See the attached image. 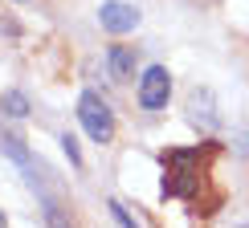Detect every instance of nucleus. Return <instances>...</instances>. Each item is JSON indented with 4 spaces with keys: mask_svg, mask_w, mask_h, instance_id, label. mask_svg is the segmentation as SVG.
Segmentation results:
<instances>
[{
    "mask_svg": "<svg viewBox=\"0 0 249 228\" xmlns=\"http://www.w3.org/2000/svg\"><path fill=\"white\" fill-rule=\"evenodd\" d=\"M0 114H8V118H25V114H29V98L17 94V90H8V94L0 98Z\"/></svg>",
    "mask_w": 249,
    "mask_h": 228,
    "instance_id": "nucleus-7",
    "label": "nucleus"
},
{
    "mask_svg": "<svg viewBox=\"0 0 249 228\" xmlns=\"http://www.w3.org/2000/svg\"><path fill=\"white\" fill-rule=\"evenodd\" d=\"M98 20L107 33H131V29H139V8L123 4V0H102Z\"/></svg>",
    "mask_w": 249,
    "mask_h": 228,
    "instance_id": "nucleus-4",
    "label": "nucleus"
},
{
    "mask_svg": "<svg viewBox=\"0 0 249 228\" xmlns=\"http://www.w3.org/2000/svg\"><path fill=\"white\" fill-rule=\"evenodd\" d=\"M188 118L196 122V127H216V114H213V94L209 90H192V98H188Z\"/></svg>",
    "mask_w": 249,
    "mask_h": 228,
    "instance_id": "nucleus-6",
    "label": "nucleus"
},
{
    "mask_svg": "<svg viewBox=\"0 0 249 228\" xmlns=\"http://www.w3.org/2000/svg\"><path fill=\"white\" fill-rule=\"evenodd\" d=\"M216 155H221V143L163 151V195H176V200L192 204L196 216H213L225 200V192L213 188V159Z\"/></svg>",
    "mask_w": 249,
    "mask_h": 228,
    "instance_id": "nucleus-1",
    "label": "nucleus"
},
{
    "mask_svg": "<svg viewBox=\"0 0 249 228\" xmlns=\"http://www.w3.org/2000/svg\"><path fill=\"white\" fill-rule=\"evenodd\" d=\"M78 118H82V127H86V134L94 143H110L115 139V110H110L94 90H86V94L78 98Z\"/></svg>",
    "mask_w": 249,
    "mask_h": 228,
    "instance_id": "nucleus-2",
    "label": "nucleus"
},
{
    "mask_svg": "<svg viewBox=\"0 0 249 228\" xmlns=\"http://www.w3.org/2000/svg\"><path fill=\"white\" fill-rule=\"evenodd\" d=\"M107 65H110V78H115V81H131V78H135V49H127V45H110Z\"/></svg>",
    "mask_w": 249,
    "mask_h": 228,
    "instance_id": "nucleus-5",
    "label": "nucleus"
},
{
    "mask_svg": "<svg viewBox=\"0 0 249 228\" xmlns=\"http://www.w3.org/2000/svg\"><path fill=\"white\" fill-rule=\"evenodd\" d=\"M172 98V74L163 65H147V74L139 78V106L143 110H160Z\"/></svg>",
    "mask_w": 249,
    "mask_h": 228,
    "instance_id": "nucleus-3",
    "label": "nucleus"
},
{
    "mask_svg": "<svg viewBox=\"0 0 249 228\" xmlns=\"http://www.w3.org/2000/svg\"><path fill=\"white\" fill-rule=\"evenodd\" d=\"M61 151L70 155V163H74V167H82V151H78V139H74V134H61Z\"/></svg>",
    "mask_w": 249,
    "mask_h": 228,
    "instance_id": "nucleus-10",
    "label": "nucleus"
},
{
    "mask_svg": "<svg viewBox=\"0 0 249 228\" xmlns=\"http://www.w3.org/2000/svg\"><path fill=\"white\" fill-rule=\"evenodd\" d=\"M107 208H110V216H115V220H119V228H139V224H135V216H131L127 208H123V204H119V200H110V204H107Z\"/></svg>",
    "mask_w": 249,
    "mask_h": 228,
    "instance_id": "nucleus-9",
    "label": "nucleus"
},
{
    "mask_svg": "<svg viewBox=\"0 0 249 228\" xmlns=\"http://www.w3.org/2000/svg\"><path fill=\"white\" fill-rule=\"evenodd\" d=\"M0 151H4V155H13L17 163H25V159H29V151H25V143H20V139H17L13 130H4V127H0Z\"/></svg>",
    "mask_w": 249,
    "mask_h": 228,
    "instance_id": "nucleus-8",
    "label": "nucleus"
},
{
    "mask_svg": "<svg viewBox=\"0 0 249 228\" xmlns=\"http://www.w3.org/2000/svg\"><path fill=\"white\" fill-rule=\"evenodd\" d=\"M0 228H4V216H0Z\"/></svg>",
    "mask_w": 249,
    "mask_h": 228,
    "instance_id": "nucleus-11",
    "label": "nucleus"
}]
</instances>
